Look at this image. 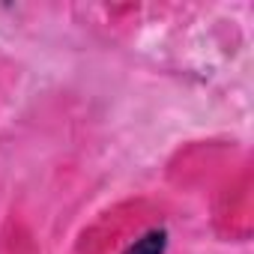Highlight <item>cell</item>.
<instances>
[{
    "label": "cell",
    "mask_w": 254,
    "mask_h": 254,
    "mask_svg": "<svg viewBox=\"0 0 254 254\" xmlns=\"http://www.w3.org/2000/svg\"><path fill=\"white\" fill-rule=\"evenodd\" d=\"M168 251V230L165 227H153L144 236H138L123 254H165Z\"/></svg>",
    "instance_id": "6da1fadb"
}]
</instances>
